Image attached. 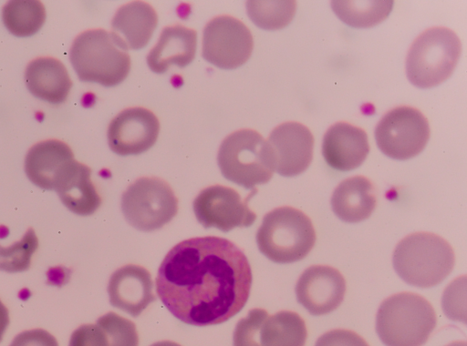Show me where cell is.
<instances>
[{
    "instance_id": "cell-2",
    "label": "cell",
    "mask_w": 467,
    "mask_h": 346,
    "mask_svg": "<svg viewBox=\"0 0 467 346\" xmlns=\"http://www.w3.org/2000/svg\"><path fill=\"white\" fill-rule=\"evenodd\" d=\"M454 252L440 236L412 233L396 246L392 263L397 274L408 284L431 288L441 283L453 269Z\"/></svg>"
},
{
    "instance_id": "cell-18",
    "label": "cell",
    "mask_w": 467,
    "mask_h": 346,
    "mask_svg": "<svg viewBox=\"0 0 467 346\" xmlns=\"http://www.w3.org/2000/svg\"><path fill=\"white\" fill-rule=\"evenodd\" d=\"M158 16L153 7L143 1H133L118 9L110 32L118 44L128 49L147 46L156 29Z\"/></svg>"
},
{
    "instance_id": "cell-14",
    "label": "cell",
    "mask_w": 467,
    "mask_h": 346,
    "mask_svg": "<svg viewBox=\"0 0 467 346\" xmlns=\"http://www.w3.org/2000/svg\"><path fill=\"white\" fill-rule=\"evenodd\" d=\"M295 291L298 303L310 314L320 316L335 310L341 304L346 281L337 270L316 265L301 274Z\"/></svg>"
},
{
    "instance_id": "cell-1",
    "label": "cell",
    "mask_w": 467,
    "mask_h": 346,
    "mask_svg": "<svg viewBox=\"0 0 467 346\" xmlns=\"http://www.w3.org/2000/svg\"><path fill=\"white\" fill-rule=\"evenodd\" d=\"M252 270L244 251L220 237H197L176 244L156 277L157 294L181 321L194 326L225 322L250 295Z\"/></svg>"
},
{
    "instance_id": "cell-13",
    "label": "cell",
    "mask_w": 467,
    "mask_h": 346,
    "mask_svg": "<svg viewBox=\"0 0 467 346\" xmlns=\"http://www.w3.org/2000/svg\"><path fill=\"white\" fill-rule=\"evenodd\" d=\"M274 168L283 177L304 172L313 158L314 137L303 124L285 122L277 126L267 138Z\"/></svg>"
},
{
    "instance_id": "cell-26",
    "label": "cell",
    "mask_w": 467,
    "mask_h": 346,
    "mask_svg": "<svg viewBox=\"0 0 467 346\" xmlns=\"http://www.w3.org/2000/svg\"><path fill=\"white\" fill-rule=\"evenodd\" d=\"M247 14L251 20L265 30L281 29L293 20L296 3L295 1H248Z\"/></svg>"
},
{
    "instance_id": "cell-21",
    "label": "cell",
    "mask_w": 467,
    "mask_h": 346,
    "mask_svg": "<svg viewBox=\"0 0 467 346\" xmlns=\"http://www.w3.org/2000/svg\"><path fill=\"white\" fill-rule=\"evenodd\" d=\"M25 81L33 96L55 105L66 101L72 86L65 66L49 56L32 60L26 66Z\"/></svg>"
},
{
    "instance_id": "cell-35",
    "label": "cell",
    "mask_w": 467,
    "mask_h": 346,
    "mask_svg": "<svg viewBox=\"0 0 467 346\" xmlns=\"http://www.w3.org/2000/svg\"><path fill=\"white\" fill-rule=\"evenodd\" d=\"M150 346H182V345H180L176 342L171 341H162L155 342V343L151 344Z\"/></svg>"
},
{
    "instance_id": "cell-33",
    "label": "cell",
    "mask_w": 467,
    "mask_h": 346,
    "mask_svg": "<svg viewBox=\"0 0 467 346\" xmlns=\"http://www.w3.org/2000/svg\"><path fill=\"white\" fill-rule=\"evenodd\" d=\"M9 346H58V343L47 331L33 329L17 334Z\"/></svg>"
},
{
    "instance_id": "cell-27",
    "label": "cell",
    "mask_w": 467,
    "mask_h": 346,
    "mask_svg": "<svg viewBox=\"0 0 467 346\" xmlns=\"http://www.w3.org/2000/svg\"><path fill=\"white\" fill-rule=\"evenodd\" d=\"M37 248L38 239L32 228L26 230L20 240L12 245H0V270L9 273L27 270Z\"/></svg>"
},
{
    "instance_id": "cell-12",
    "label": "cell",
    "mask_w": 467,
    "mask_h": 346,
    "mask_svg": "<svg viewBox=\"0 0 467 346\" xmlns=\"http://www.w3.org/2000/svg\"><path fill=\"white\" fill-rule=\"evenodd\" d=\"M160 123L147 108L129 107L120 111L110 121L107 137L110 149L119 155H138L156 142Z\"/></svg>"
},
{
    "instance_id": "cell-17",
    "label": "cell",
    "mask_w": 467,
    "mask_h": 346,
    "mask_svg": "<svg viewBox=\"0 0 467 346\" xmlns=\"http://www.w3.org/2000/svg\"><path fill=\"white\" fill-rule=\"evenodd\" d=\"M90 175L88 166L74 159L64 168L54 186L66 208L79 216L93 214L102 202Z\"/></svg>"
},
{
    "instance_id": "cell-8",
    "label": "cell",
    "mask_w": 467,
    "mask_h": 346,
    "mask_svg": "<svg viewBox=\"0 0 467 346\" xmlns=\"http://www.w3.org/2000/svg\"><path fill=\"white\" fill-rule=\"evenodd\" d=\"M126 220L141 231H152L169 223L178 211V199L170 185L155 177L136 179L121 197Z\"/></svg>"
},
{
    "instance_id": "cell-20",
    "label": "cell",
    "mask_w": 467,
    "mask_h": 346,
    "mask_svg": "<svg viewBox=\"0 0 467 346\" xmlns=\"http://www.w3.org/2000/svg\"><path fill=\"white\" fill-rule=\"evenodd\" d=\"M196 46L195 30L181 25L166 26L147 56L148 66L158 74L166 72L173 65L184 67L193 60Z\"/></svg>"
},
{
    "instance_id": "cell-9",
    "label": "cell",
    "mask_w": 467,
    "mask_h": 346,
    "mask_svg": "<svg viewBox=\"0 0 467 346\" xmlns=\"http://www.w3.org/2000/svg\"><path fill=\"white\" fill-rule=\"evenodd\" d=\"M430 137L427 118L411 107H398L389 110L375 128L379 148L386 156L405 160L419 155Z\"/></svg>"
},
{
    "instance_id": "cell-31",
    "label": "cell",
    "mask_w": 467,
    "mask_h": 346,
    "mask_svg": "<svg viewBox=\"0 0 467 346\" xmlns=\"http://www.w3.org/2000/svg\"><path fill=\"white\" fill-rule=\"evenodd\" d=\"M68 346H109L104 331L97 324H84L76 329Z\"/></svg>"
},
{
    "instance_id": "cell-19",
    "label": "cell",
    "mask_w": 467,
    "mask_h": 346,
    "mask_svg": "<svg viewBox=\"0 0 467 346\" xmlns=\"http://www.w3.org/2000/svg\"><path fill=\"white\" fill-rule=\"evenodd\" d=\"M74 159L71 148L65 142L47 139L30 148L25 159V172L34 185L51 190L58 175Z\"/></svg>"
},
{
    "instance_id": "cell-7",
    "label": "cell",
    "mask_w": 467,
    "mask_h": 346,
    "mask_svg": "<svg viewBox=\"0 0 467 346\" xmlns=\"http://www.w3.org/2000/svg\"><path fill=\"white\" fill-rule=\"evenodd\" d=\"M217 162L226 179L248 189L268 182L275 171L267 141L252 129L227 136L220 146Z\"/></svg>"
},
{
    "instance_id": "cell-3",
    "label": "cell",
    "mask_w": 467,
    "mask_h": 346,
    "mask_svg": "<svg viewBox=\"0 0 467 346\" xmlns=\"http://www.w3.org/2000/svg\"><path fill=\"white\" fill-rule=\"evenodd\" d=\"M436 326L431 303L413 292L389 296L376 316V331L386 346H422Z\"/></svg>"
},
{
    "instance_id": "cell-11",
    "label": "cell",
    "mask_w": 467,
    "mask_h": 346,
    "mask_svg": "<svg viewBox=\"0 0 467 346\" xmlns=\"http://www.w3.org/2000/svg\"><path fill=\"white\" fill-rule=\"evenodd\" d=\"M234 188L214 185L202 189L192 203L197 220L206 229L216 228L227 232L234 228L251 226L256 219L247 200Z\"/></svg>"
},
{
    "instance_id": "cell-5",
    "label": "cell",
    "mask_w": 467,
    "mask_h": 346,
    "mask_svg": "<svg viewBox=\"0 0 467 346\" xmlns=\"http://www.w3.org/2000/svg\"><path fill=\"white\" fill-rule=\"evenodd\" d=\"M311 219L301 210L285 206L265 214L256 233L259 250L275 263L303 260L316 243Z\"/></svg>"
},
{
    "instance_id": "cell-6",
    "label": "cell",
    "mask_w": 467,
    "mask_h": 346,
    "mask_svg": "<svg viewBox=\"0 0 467 346\" xmlns=\"http://www.w3.org/2000/svg\"><path fill=\"white\" fill-rule=\"evenodd\" d=\"M462 52L458 36L435 26L423 31L411 44L406 57V75L420 88L436 86L452 74Z\"/></svg>"
},
{
    "instance_id": "cell-16",
    "label": "cell",
    "mask_w": 467,
    "mask_h": 346,
    "mask_svg": "<svg viewBox=\"0 0 467 346\" xmlns=\"http://www.w3.org/2000/svg\"><path fill=\"white\" fill-rule=\"evenodd\" d=\"M368 152L367 133L352 124L337 122L324 135L322 155L333 169L353 170L363 163Z\"/></svg>"
},
{
    "instance_id": "cell-25",
    "label": "cell",
    "mask_w": 467,
    "mask_h": 346,
    "mask_svg": "<svg viewBox=\"0 0 467 346\" xmlns=\"http://www.w3.org/2000/svg\"><path fill=\"white\" fill-rule=\"evenodd\" d=\"M337 17L352 27L367 28L385 20L393 7V1H332Z\"/></svg>"
},
{
    "instance_id": "cell-10",
    "label": "cell",
    "mask_w": 467,
    "mask_h": 346,
    "mask_svg": "<svg viewBox=\"0 0 467 346\" xmlns=\"http://www.w3.org/2000/svg\"><path fill=\"white\" fill-rule=\"evenodd\" d=\"M254 46L248 27L230 15L212 19L204 27L202 56L222 69H234L250 57Z\"/></svg>"
},
{
    "instance_id": "cell-4",
    "label": "cell",
    "mask_w": 467,
    "mask_h": 346,
    "mask_svg": "<svg viewBox=\"0 0 467 346\" xmlns=\"http://www.w3.org/2000/svg\"><path fill=\"white\" fill-rule=\"evenodd\" d=\"M69 58L83 82L113 86L121 83L130 69V57L112 34L90 29L79 34L71 46Z\"/></svg>"
},
{
    "instance_id": "cell-23",
    "label": "cell",
    "mask_w": 467,
    "mask_h": 346,
    "mask_svg": "<svg viewBox=\"0 0 467 346\" xmlns=\"http://www.w3.org/2000/svg\"><path fill=\"white\" fill-rule=\"evenodd\" d=\"M306 338L304 320L290 310L268 316L260 330L261 346H304Z\"/></svg>"
},
{
    "instance_id": "cell-15",
    "label": "cell",
    "mask_w": 467,
    "mask_h": 346,
    "mask_svg": "<svg viewBox=\"0 0 467 346\" xmlns=\"http://www.w3.org/2000/svg\"><path fill=\"white\" fill-rule=\"evenodd\" d=\"M150 272L143 267L128 264L116 270L108 285L109 302L133 317H138L156 300Z\"/></svg>"
},
{
    "instance_id": "cell-22",
    "label": "cell",
    "mask_w": 467,
    "mask_h": 346,
    "mask_svg": "<svg viewBox=\"0 0 467 346\" xmlns=\"http://www.w3.org/2000/svg\"><path fill=\"white\" fill-rule=\"evenodd\" d=\"M377 203L373 184L363 176L348 178L335 188L331 197V208L336 216L348 223L367 219Z\"/></svg>"
},
{
    "instance_id": "cell-34",
    "label": "cell",
    "mask_w": 467,
    "mask_h": 346,
    "mask_svg": "<svg viewBox=\"0 0 467 346\" xmlns=\"http://www.w3.org/2000/svg\"><path fill=\"white\" fill-rule=\"evenodd\" d=\"M9 324V312L7 308L0 300V341L3 339L4 333Z\"/></svg>"
},
{
    "instance_id": "cell-29",
    "label": "cell",
    "mask_w": 467,
    "mask_h": 346,
    "mask_svg": "<svg viewBox=\"0 0 467 346\" xmlns=\"http://www.w3.org/2000/svg\"><path fill=\"white\" fill-rule=\"evenodd\" d=\"M268 313L263 309L249 310L245 318L241 319L234 331V346H261L260 330Z\"/></svg>"
},
{
    "instance_id": "cell-36",
    "label": "cell",
    "mask_w": 467,
    "mask_h": 346,
    "mask_svg": "<svg viewBox=\"0 0 467 346\" xmlns=\"http://www.w3.org/2000/svg\"><path fill=\"white\" fill-rule=\"evenodd\" d=\"M447 346H467V344L465 341H454V342L450 343Z\"/></svg>"
},
{
    "instance_id": "cell-24",
    "label": "cell",
    "mask_w": 467,
    "mask_h": 346,
    "mask_svg": "<svg viewBox=\"0 0 467 346\" xmlns=\"http://www.w3.org/2000/svg\"><path fill=\"white\" fill-rule=\"evenodd\" d=\"M3 22L7 30L19 37L36 34L46 19L44 5L36 0H13L2 10Z\"/></svg>"
},
{
    "instance_id": "cell-32",
    "label": "cell",
    "mask_w": 467,
    "mask_h": 346,
    "mask_svg": "<svg viewBox=\"0 0 467 346\" xmlns=\"http://www.w3.org/2000/svg\"><path fill=\"white\" fill-rule=\"evenodd\" d=\"M315 346H368V344L352 331L337 329L321 335Z\"/></svg>"
},
{
    "instance_id": "cell-30",
    "label": "cell",
    "mask_w": 467,
    "mask_h": 346,
    "mask_svg": "<svg viewBox=\"0 0 467 346\" xmlns=\"http://www.w3.org/2000/svg\"><path fill=\"white\" fill-rule=\"evenodd\" d=\"M465 277L459 278L451 283L442 296L444 313L453 321L465 322Z\"/></svg>"
},
{
    "instance_id": "cell-28",
    "label": "cell",
    "mask_w": 467,
    "mask_h": 346,
    "mask_svg": "<svg viewBox=\"0 0 467 346\" xmlns=\"http://www.w3.org/2000/svg\"><path fill=\"white\" fill-rule=\"evenodd\" d=\"M106 333L109 346H138L139 335L135 324L115 312H108L97 321Z\"/></svg>"
}]
</instances>
